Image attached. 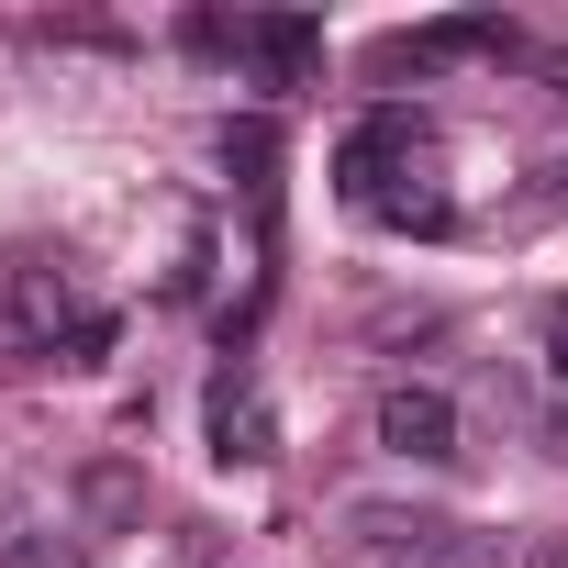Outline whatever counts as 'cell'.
I'll list each match as a JSON object with an SVG mask.
<instances>
[{"label":"cell","mask_w":568,"mask_h":568,"mask_svg":"<svg viewBox=\"0 0 568 568\" xmlns=\"http://www.w3.org/2000/svg\"><path fill=\"white\" fill-rule=\"evenodd\" d=\"M223 168H245V179H267V123H223Z\"/></svg>","instance_id":"30bf717a"},{"label":"cell","mask_w":568,"mask_h":568,"mask_svg":"<svg viewBox=\"0 0 568 568\" xmlns=\"http://www.w3.org/2000/svg\"><path fill=\"white\" fill-rule=\"evenodd\" d=\"M413 568H513V535H479V524H424Z\"/></svg>","instance_id":"52a82bcc"},{"label":"cell","mask_w":568,"mask_h":568,"mask_svg":"<svg viewBox=\"0 0 568 568\" xmlns=\"http://www.w3.org/2000/svg\"><path fill=\"white\" fill-rule=\"evenodd\" d=\"M245 57H256L267 79H302V68L324 57V23H302V12H267V23H245Z\"/></svg>","instance_id":"8992f818"},{"label":"cell","mask_w":568,"mask_h":568,"mask_svg":"<svg viewBox=\"0 0 568 568\" xmlns=\"http://www.w3.org/2000/svg\"><path fill=\"white\" fill-rule=\"evenodd\" d=\"M546 446H557V457H568V413H557V424H546Z\"/></svg>","instance_id":"4fadbf2b"},{"label":"cell","mask_w":568,"mask_h":568,"mask_svg":"<svg viewBox=\"0 0 568 568\" xmlns=\"http://www.w3.org/2000/svg\"><path fill=\"white\" fill-rule=\"evenodd\" d=\"M0 568H90V557H79L68 524H34V535H12V557H0Z\"/></svg>","instance_id":"9c48e42d"},{"label":"cell","mask_w":568,"mask_h":568,"mask_svg":"<svg viewBox=\"0 0 568 568\" xmlns=\"http://www.w3.org/2000/svg\"><path fill=\"white\" fill-rule=\"evenodd\" d=\"M546 379L568 390V302H546Z\"/></svg>","instance_id":"7c38bea8"},{"label":"cell","mask_w":568,"mask_h":568,"mask_svg":"<svg viewBox=\"0 0 568 568\" xmlns=\"http://www.w3.org/2000/svg\"><path fill=\"white\" fill-rule=\"evenodd\" d=\"M501 45H513V23L457 12V23H413V34H390V45H379V68H457V57H501Z\"/></svg>","instance_id":"277c9868"},{"label":"cell","mask_w":568,"mask_h":568,"mask_svg":"<svg viewBox=\"0 0 568 568\" xmlns=\"http://www.w3.org/2000/svg\"><path fill=\"white\" fill-rule=\"evenodd\" d=\"M79 501H90V524H123V513H134V501H145V479H134V468H123V457H101V468H90V490H79Z\"/></svg>","instance_id":"ba28073f"},{"label":"cell","mask_w":568,"mask_h":568,"mask_svg":"<svg viewBox=\"0 0 568 568\" xmlns=\"http://www.w3.org/2000/svg\"><path fill=\"white\" fill-rule=\"evenodd\" d=\"M335 201L357 212V223H390V234H446L457 223V201H446V168H435V123L424 112H368V123H346V145H335Z\"/></svg>","instance_id":"6da1fadb"},{"label":"cell","mask_w":568,"mask_h":568,"mask_svg":"<svg viewBox=\"0 0 568 568\" xmlns=\"http://www.w3.org/2000/svg\"><path fill=\"white\" fill-rule=\"evenodd\" d=\"M212 457H223V468H256V457H267V402H256L245 368L212 379Z\"/></svg>","instance_id":"5b68a950"},{"label":"cell","mask_w":568,"mask_h":568,"mask_svg":"<svg viewBox=\"0 0 568 568\" xmlns=\"http://www.w3.org/2000/svg\"><path fill=\"white\" fill-rule=\"evenodd\" d=\"M112 335H123V324H112V313H90V324L68 335V357H57V368H101V357H112Z\"/></svg>","instance_id":"8fae6325"},{"label":"cell","mask_w":568,"mask_h":568,"mask_svg":"<svg viewBox=\"0 0 568 568\" xmlns=\"http://www.w3.org/2000/svg\"><path fill=\"white\" fill-rule=\"evenodd\" d=\"M90 267L68 245H12L0 256V357H68V335L90 324Z\"/></svg>","instance_id":"7a4b0ae2"},{"label":"cell","mask_w":568,"mask_h":568,"mask_svg":"<svg viewBox=\"0 0 568 568\" xmlns=\"http://www.w3.org/2000/svg\"><path fill=\"white\" fill-rule=\"evenodd\" d=\"M368 435H379V457H402V468H446V457H457V402H446L435 379H390L379 413H368Z\"/></svg>","instance_id":"3957f363"}]
</instances>
